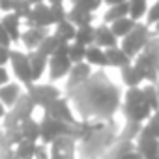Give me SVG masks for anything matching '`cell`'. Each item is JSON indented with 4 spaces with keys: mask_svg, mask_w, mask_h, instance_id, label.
<instances>
[{
    "mask_svg": "<svg viewBox=\"0 0 159 159\" xmlns=\"http://www.w3.org/2000/svg\"><path fill=\"white\" fill-rule=\"evenodd\" d=\"M25 90L32 98V101L36 103V107H45L47 103H51V101L58 99L60 96H64L62 90L54 86V83H32Z\"/></svg>",
    "mask_w": 159,
    "mask_h": 159,
    "instance_id": "cell-9",
    "label": "cell"
},
{
    "mask_svg": "<svg viewBox=\"0 0 159 159\" xmlns=\"http://www.w3.org/2000/svg\"><path fill=\"white\" fill-rule=\"evenodd\" d=\"M120 77H122V83L127 86V88H137L144 83V77L142 73L139 71V67L135 64L127 66V67H122L120 69Z\"/></svg>",
    "mask_w": 159,
    "mask_h": 159,
    "instance_id": "cell-24",
    "label": "cell"
},
{
    "mask_svg": "<svg viewBox=\"0 0 159 159\" xmlns=\"http://www.w3.org/2000/svg\"><path fill=\"white\" fill-rule=\"evenodd\" d=\"M49 159H77V140L64 135L54 139L49 146Z\"/></svg>",
    "mask_w": 159,
    "mask_h": 159,
    "instance_id": "cell-11",
    "label": "cell"
},
{
    "mask_svg": "<svg viewBox=\"0 0 159 159\" xmlns=\"http://www.w3.org/2000/svg\"><path fill=\"white\" fill-rule=\"evenodd\" d=\"M64 135L79 140V122L75 125H71V124H66L60 120H52L49 116H43L39 120V142L41 144L49 146L54 139L64 137Z\"/></svg>",
    "mask_w": 159,
    "mask_h": 159,
    "instance_id": "cell-3",
    "label": "cell"
},
{
    "mask_svg": "<svg viewBox=\"0 0 159 159\" xmlns=\"http://www.w3.org/2000/svg\"><path fill=\"white\" fill-rule=\"evenodd\" d=\"M39 142H30V140H21L13 146V155L15 159H36Z\"/></svg>",
    "mask_w": 159,
    "mask_h": 159,
    "instance_id": "cell-27",
    "label": "cell"
},
{
    "mask_svg": "<svg viewBox=\"0 0 159 159\" xmlns=\"http://www.w3.org/2000/svg\"><path fill=\"white\" fill-rule=\"evenodd\" d=\"M11 2H13V0H0V13L11 11Z\"/></svg>",
    "mask_w": 159,
    "mask_h": 159,
    "instance_id": "cell-42",
    "label": "cell"
},
{
    "mask_svg": "<svg viewBox=\"0 0 159 159\" xmlns=\"http://www.w3.org/2000/svg\"><path fill=\"white\" fill-rule=\"evenodd\" d=\"M51 34V28H36V26H26L21 32V39L19 43L25 45L26 51H36L39 47V43Z\"/></svg>",
    "mask_w": 159,
    "mask_h": 159,
    "instance_id": "cell-14",
    "label": "cell"
},
{
    "mask_svg": "<svg viewBox=\"0 0 159 159\" xmlns=\"http://www.w3.org/2000/svg\"><path fill=\"white\" fill-rule=\"evenodd\" d=\"M28 54V62H30V71H32V81L38 83L39 79L43 77V73L47 71V62L49 56L41 54L39 51H26Z\"/></svg>",
    "mask_w": 159,
    "mask_h": 159,
    "instance_id": "cell-17",
    "label": "cell"
},
{
    "mask_svg": "<svg viewBox=\"0 0 159 159\" xmlns=\"http://www.w3.org/2000/svg\"><path fill=\"white\" fill-rule=\"evenodd\" d=\"M71 60L67 58V43H62L54 54L49 56L47 62V75H49V83H56L60 79L67 77L69 69H71Z\"/></svg>",
    "mask_w": 159,
    "mask_h": 159,
    "instance_id": "cell-6",
    "label": "cell"
},
{
    "mask_svg": "<svg viewBox=\"0 0 159 159\" xmlns=\"http://www.w3.org/2000/svg\"><path fill=\"white\" fill-rule=\"evenodd\" d=\"M47 6H66V0H45Z\"/></svg>",
    "mask_w": 159,
    "mask_h": 159,
    "instance_id": "cell-43",
    "label": "cell"
},
{
    "mask_svg": "<svg viewBox=\"0 0 159 159\" xmlns=\"http://www.w3.org/2000/svg\"><path fill=\"white\" fill-rule=\"evenodd\" d=\"M146 25L148 26H153L159 23V0H155V4L148 8V13H146Z\"/></svg>",
    "mask_w": 159,
    "mask_h": 159,
    "instance_id": "cell-38",
    "label": "cell"
},
{
    "mask_svg": "<svg viewBox=\"0 0 159 159\" xmlns=\"http://www.w3.org/2000/svg\"><path fill=\"white\" fill-rule=\"evenodd\" d=\"M67 99L77 105V111L83 120L111 122L114 112L120 109V94L101 71L92 73L88 81L73 90Z\"/></svg>",
    "mask_w": 159,
    "mask_h": 159,
    "instance_id": "cell-1",
    "label": "cell"
},
{
    "mask_svg": "<svg viewBox=\"0 0 159 159\" xmlns=\"http://www.w3.org/2000/svg\"><path fill=\"white\" fill-rule=\"evenodd\" d=\"M30 10H32V6L26 2V0H13V2H11V13H15V15L21 17L23 21L28 17Z\"/></svg>",
    "mask_w": 159,
    "mask_h": 159,
    "instance_id": "cell-36",
    "label": "cell"
},
{
    "mask_svg": "<svg viewBox=\"0 0 159 159\" xmlns=\"http://www.w3.org/2000/svg\"><path fill=\"white\" fill-rule=\"evenodd\" d=\"M90 75H92V67L86 64V62H81V64H73L71 66V69H69V73H67V81H66V98L73 92V90H77L81 84H84L88 79H90Z\"/></svg>",
    "mask_w": 159,
    "mask_h": 159,
    "instance_id": "cell-13",
    "label": "cell"
},
{
    "mask_svg": "<svg viewBox=\"0 0 159 159\" xmlns=\"http://www.w3.org/2000/svg\"><path fill=\"white\" fill-rule=\"evenodd\" d=\"M133 64L139 67V71L142 73L146 83H150V84H157L159 83V62L148 49L140 51L133 58Z\"/></svg>",
    "mask_w": 159,
    "mask_h": 159,
    "instance_id": "cell-10",
    "label": "cell"
},
{
    "mask_svg": "<svg viewBox=\"0 0 159 159\" xmlns=\"http://www.w3.org/2000/svg\"><path fill=\"white\" fill-rule=\"evenodd\" d=\"M23 92H25L23 84L10 81V83H6V84L0 86V101H2V105H4L6 109H10V107L15 105V101L19 99V96H21Z\"/></svg>",
    "mask_w": 159,
    "mask_h": 159,
    "instance_id": "cell-19",
    "label": "cell"
},
{
    "mask_svg": "<svg viewBox=\"0 0 159 159\" xmlns=\"http://www.w3.org/2000/svg\"><path fill=\"white\" fill-rule=\"evenodd\" d=\"M23 23L26 26H36V28H52L54 26V17H52L51 6H47L45 2L32 6L28 17Z\"/></svg>",
    "mask_w": 159,
    "mask_h": 159,
    "instance_id": "cell-12",
    "label": "cell"
},
{
    "mask_svg": "<svg viewBox=\"0 0 159 159\" xmlns=\"http://www.w3.org/2000/svg\"><path fill=\"white\" fill-rule=\"evenodd\" d=\"M140 129H142V124H139V122H125L124 129L116 137L122 139V140H127V142H135L139 139V135H140Z\"/></svg>",
    "mask_w": 159,
    "mask_h": 159,
    "instance_id": "cell-31",
    "label": "cell"
},
{
    "mask_svg": "<svg viewBox=\"0 0 159 159\" xmlns=\"http://www.w3.org/2000/svg\"><path fill=\"white\" fill-rule=\"evenodd\" d=\"M69 2H71V6H81L92 13H96L103 6V0H69Z\"/></svg>",
    "mask_w": 159,
    "mask_h": 159,
    "instance_id": "cell-37",
    "label": "cell"
},
{
    "mask_svg": "<svg viewBox=\"0 0 159 159\" xmlns=\"http://www.w3.org/2000/svg\"><path fill=\"white\" fill-rule=\"evenodd\" d=\"M10 83V73H8V66H0V86Z\"/></svg>",
    "mask_w": 159,
    "mask_h": 159,
    "instance_id": "cell-41",
    "label": "cell"
},
{
    "mask_svg": "<svg viewBox=\"0 0 159 159\" xmlns=\"http://www.w3.org/2000/svg\"><path fill=\"white\" fill-rule=\"evenodd\" d=\"M94 38H96V26L94 25H84V26H79L77 28L73 41L79 43V45L90 47V45H94Z\"/></svg>",
    "mask_w": 159,
    "mask_h": 159,
    "instance_id": "cell-29",
    "label": "cell"
},
{
    "mask_svg": "<svg viewBox=\"0 0 159 159\" xmlns=\"http://www.w3.org/2000/svg\"><path fill=\"white\" fill-rule=\"evenodd\" d=\"M135 150L142 155V159H159V140L139 135L135 140Z\"/></svg>",
    "mask_w": 159,
    "mask_h": 159,
    "instance_id": "cell-16",
    "label": "cell"
},
{
    "mask_svg": "<svg viewBox=\"0 0 159 159\" xmlns=\"http://www.w3.org/2000/svg\"><path fill=\"white\" fill-rule=\"evenodd\" d=\"M105 54H107L109 67L122 69V67H127V66H131V64H133V58H131V56H127L120 45H118V47H112V49H105Z\"/></svg>",
    "mask_w": 159,
    "mask_h": 159,
    "instance_id": "cell-21",
    "label": "cell"
},
{
    "mask_svg": "<svg viewBox=\"0 0 159 159\" xmlns=\"http://www.w3.org/2000/svg\"><path fill=\"white\" fill-rule=\"evenodd\" d=\"M84 56H86V47L84 45H79L75 41L67 43V58L71 60V64H81V62H84Z\"/></svg>",
    "mask_w": 159,
    "mask_h": 159,
    "instance_id": "cell-33",
    "label": "cell"
},
{
    "mask_svg": "<svg viewBox=\"0 0 159 159\" xmlns=\"http://www.w3.org/2000/svg\"><path fill=\"white\" fill-rule=\"evenodd\" d=\"M84 62H86L90 67H99V69H101V67H109L105 49H101V47H98V45H90V47H86Z\"/></svg>",
    "mask_w": 159,
    "mask_h": 159,
    "instance_id": "cell-22",
    "label": "cell"
},
{
    "mask_svg": "<svg viewBox=\"0 0 159 159\" xmlns=\"http://www.w3.org/2000/svg\"><path fill=\"white\" fill-rule=\"evenodd\" d=\"M150 2L148 0H127V17L135 23H140L148 13Z\"/></svg>",
    "mask_w": 159,
    "mask_h": 159,
    "instance_id": "cell-25",
    "label": "cell"
},
{
    "mask_svg": "<svg viewBox=\"0 0 159 159\" xmlns=\"http://www.w3.org/2000/svg\"><path fill=\"white\" fill-rule=\"evenodd\" d=\"M26 2H28L30 6H36V4H41V2H45V0H26Z\"/></svg>",
    "mask_w": 159,
    "mask_h": 159,
    "instance_id": "cell-46",
    "label": "cell"
},
{
    "mask_svg": "<svg viewBox=\"0 0 159 159\" xmlns=\"http://www.w3.org/2000/svg\"><path fill=\"white\" fill-rule=\"evenodd\" d=\"M21 140H30V142H39V122L34 118H28L19 124L17 127Z\"/></svg>",
    "mask_w": 159,
    "mask_h": 159,
    "instance_id": "cell-23",
    "label": "cell"
},
{
    "mask_svg": "<svg viewBox=\"0 0 159 159\" xmlns=\"http://www.w3.org/2000/svg\"><path fill=\"white\" fill-rule=\"evenodd\" d=\"M54 30H52V34L62 41V43H71L73 39H75V32H77V26H73L67 19H64V21H60V23H56L54 26H52Z\"/></svg>",
    "mask_w": 159,
    "mask_h": 159,
    "instance_id": "cell-26",
    "label": "cell"
},
{
    "mask_svg": "<svg viewBox=\"0 0 159 159\" xmlns=\"http://www.w3.org/2000/svg\"><path fill=\"white\" fill-rule=\"evenodd\" d=\"M10 52H11V47L0 45V66H8L10 64Z\"/></svg>",
    "mask_w": 159,
    "mask_h": 159,
    "instance_id": "cell-39",
    "label": "cell"
},
{
    "mask_svg": "<svg viewBox=\"0 0 159 159\" xmlns=\"http://www.w3.org/2000/svg\"><path fill=\"white\" fill-rule=\"evenodd\" d=\"M60 45H62V41H60V39L51 32V34H49L41 43H39V47H38L36 51H39V52H41V54H45V56H51V54H54V52H56V49H58Z\"/></svg>",
    "mask_w": 159,
    "mask_h": 159,
    "instance_id": "cell-32",
    "label": "cell"
},
{
    "mask_svg": "<svg viewBox=\"0 0 159 159\" xmlns=\"http://www.w3.org/2000/svg\"><path fill=\"white\" fill-rule=\"evenodd\" d=\"M36 103L32 101V98L26 94V90L19 96V99L15 101L13 107H10L6 111V116L0 120L2 122V129H17L21 122L28 120L34 116V111H36Z\"/></svg>",
    "mask_w": 159,
    "mask_h": 159,
    "instance_id": "cell-4",
    "label": "cell"
},
{
    "mask_svg": "<svg viewBox=\"0 0 159 159\" xmlns=\"http://www.w3.org/2000/svg\"><path fill=\"white\" fill-rule=\"evenodd\" d=\"M10 66H11V71L17 79V83L23 84V88L30 86L34 81H32V71H30V62H28V54L26 51H19V49H13L11 47V52H10Z\"/></svg>",
    "mask_w": 159,
    "mask_h": 159,
    "instance_id": "cell-7",
    "label": "cell"
},
{
    "mask_svg": "<svg viewBox=\"0 0 159 159\" xmlns=\"http://www.w3.org/2000/svg\"><path fill=\"white\" fill-rule=\"evenodd\" d=\"M6 111H8V109H6V107L2 105V101H0V120H2V118L6 116Z\"/></svg>",
    "mask_w": 159,
    "mask_h": 159,
    "instance_id": "cell-45",
    "label": "cell"
},
{
    "mask_svg": "<svg viewBox=\"0 0 159 159\" xmlns=\"http://www.w3.org/2000/svg\"><path fill=\"white\" fill-rule=\"evenodd\" d=\"M155 86H157V101H159V83H157Z\"/></svg>",
    "mask_w": 159,
    "mask_h": 159,
    "instance_id": "cell-48",
    "label": "cell"
},
{
    "mask_svg": "<svg viewBox=\"0 0 159 159\" xmlns=\"http://www.w3.org/2000/svg\"><path fill=\"white\" fill-rule=\"evenodd\" d=\"M41 111H43V116H49L52 120H60V122H66L71 125H75L79 122L71 111V101L66 96H60L58 99L47 103L45 107H41Z\"/></svg>",
    "mask_w": 159,
    "mask_h": 159,
    "instance_id": "cell-8",
    "label": "cell"
},
{
    "mask_svg": "<svg viewBox=\"0 0 159 159\" xmlns=\"http://www.w3.org/2000/svg\"><path fill=\"white\" fill-rule=\"evenodd\" d=\"M122 17H127V2H122V4H116V6H109L105 15H103V23L105 25H111Z\"/></svg>",
    "mask_w": 159,
    "mask_h": 159,
    "instance_id": "cell-30",
    "label": "cell"
},
{
    "mask_svg": "<svg viewBox=\"0 0 159 159\" xmlns=\"http://www.w3.org/2000/svg\"><path fill=\"white\" fill-rule=\"evenodd\" d=\"M135 21L133 19H129V17H122V19H118V21H114V23H111L109 26H111V30H112V34L118 38V41L120 39H124L133 28H135Z\"/></svg>",
    "mask_w": 159,
    "mask_h": 159,
    "instance_id": "cell-28",
    "label": "cell"
},
{
    "mask_svg": "<svg viewBox=\"0 0 159 159\" xmlns=\"http://www.w3.org/2000/svg\"><path fill=\"white\" fill-rule=\"evenodd\" d=\"M142 92H144V99H146V103L150 105L152 112L159 111V101H157V86L148 83V84L142 88Z\"/></svg>",
    "mask_w": 159,
    "mask_h": 159,
    "instance_id": "cell-34",
    "label": "cell"
},
{
    "mask_svg": "<svg viewBox=\"0 0 159 159\" xmlns=\"http://www.w3.org/2000/svg\"><path fill=\"white\" fill-rule=\"evenodd\" d=\"M94 13L92 11H88V10H84V8H81V6H71L69 10H67V13H66V19L73 25V26H84V25H94Z\"/></svg>",
    "mask_w": 159,
    "mask_h": 159,
    "instance_id": "cell-20",
    "label": "cell"
},
{
    "mask_svg": "<svg viewBox=\"0 0 159 159\" xmlns=\"http://www.w3.org/2000/svg\"><path fill=\"white\" fill-rule=\"evenodd\" d=\"M152 36H153L152 26H148L146 23H137L135 28H133L124 39H120V47L124 49V52H125L127 56L135 58L140 51L146 49V45H148V41L152 39Z\"/></svg>",
    "mask_w": 159,
    "mask_h": 159,
    "instance_id": "cell-5",
    "label": "cell"
},
{
    "mask_svg": "<svg viewBox=\"0 0 159 159\" xmlns=\"http://www.w3.org/2000/svg\"><path fill=\"white\" fill-rule=\"evenodd\" d=\"M94 45H98V47H101V49H112V47H118V45H120V41H118V38L112 34L111 26L103 23V25L96 26Z\"/></svg>",
    "mask_w": 159,
    "mask_h": 159,
    "instance_id": "cell-18",
    "label": "cell"
},
{
    "mask_svg": "<svg viewBox=\"0 0 159 159\" xmlns=\"http://www.w3.org/2000/svg\"><path fill=\"white\" fill-rule=\"evenodd\" d=\"M122 2H127V0H103V4H107V6H116Z\"/></svg>",
    "mask_w": 159,
    "mask_h": 159,
    "instance_id": "cell-44",
    "label": "cell"
},
{
    "mask_svg": "<svg viewBox=\"0 0 159 159\" xmlns=\"http://www.w3.org/2000/svg\"><path fill=\"white\" fill-rule=\"evenodd\" d=\"M152 116H153V120H155V122H157V124H159V111H155V112H153V114H152Z\"/></svg>",
    "mask_w": 159,
    "mask_h": 159,
    "instance_id": "cell-47",
    "label": "cell"
},
{
    "mask_svg": "<svg viewBox=\"0 0 159 159\" xmlns=\"http://www.w3.org/2000/svg\"><path fill=\"white\" fill-rule=\"evenodd\" d=\"M0 45H4V47H13V43H11V39H10V36H8V32L4 30V26L0 25Z\"/></svg>",
    "mask_w": 159,
    "mask_h": 159,
    "instance_id": "cell-40",
    "label": "cell"
},
{
    "mask_svg": "<svg viewBox=\"0 0 159 159\" xmlns=\"http://www.w3.org/2000/svg\"><path fill=\"white\" fill-rule=\"evenodd\" d=\"M140 135H144V137H150V139H157V140H159V124L153 120V116H150V118H148V120L142 124Z\"/></svg>",
    "mask_w": 159,
    "mask_h": 159,
    "instance_id": "cell-35",
    "label": "cell"
},
{
    "mask_svg": "<svg viewBox=\"0 0 159 159\" xmlns=\"http://www.w3.org/2000/svg\"><path fill=\"white\" fill-rule=\"evenodd\" d=\"M120 109H122V114L127 122H139V124H144L153 112L150 109V105L146 103L144 99V92H142V86H137V88H127L125 96H124V101L120 103Z\"/></svg>",
    "mask_w": 159,
    "mask_h": 159,
    "instance_id": "cell-2",
    "label": "cell"
},
{
    "mask_svg": "<svg viewBox=\"0 0 159 159\" xmlns=\"http://www.w3.org/2000/svg\"><path fill=\"white\" fill-rule=\"evenodd\" d=\"M0 25H2L4 30L8 32L11 43H19L21 32H23V19H21V17H17V15L11 13V11L2 13V17H0Z\"/></svg>",
    "mask_w": 159,
    "mask_h": 159,
    "instance_id": "cell-15",
    "label": "cell"
}]
</instances>
